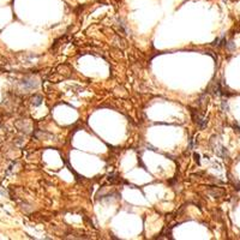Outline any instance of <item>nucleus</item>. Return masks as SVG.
Returning a JSON list of instances; mask_svg holds the SVG:
<instances>
[{
    "mask_svg": "<svg viewBox=\"0 0 240 240\" xmlns=\"http://www.w3.org/2000/svg\"><path fill=\"white\" fill-rule=\"evenodd\" d=\"M41 101H42L41 96H35V97H33V105H35V106L41 105Z\"/></svg>",
    "mask_w": 240,
    "mask_h": 240,
    "instance_id": "1",
    "label": "nucleus"
}]
</instances>
